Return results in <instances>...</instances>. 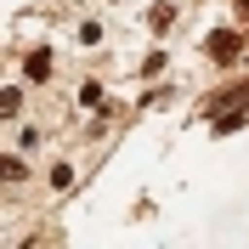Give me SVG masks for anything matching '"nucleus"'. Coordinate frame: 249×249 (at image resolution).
<instances>
[{
	"instance_id": "obj_1",
	"label": "nucleus",
	"mask_w": 249,
	"mask_h": 249,
	"mask_svg": "<svg viewBox=\"0 0 249 249\" xmlns=\"http://www.w3.org/2000/svg\"><path fill=\"white\" fill-rule=\"evenodd\" d=\"M23 74H29V79H51V51H46V46H40V51H29Z\"/></svg>"
},
{
	"instance_id": "obj_2",
	"label": "nucleus",
	"mask_w": 249,
	"mask_h": 249,
	"mask_svg": "<svg viewBox=\"0 0 249 249\" xmlns=\"http://www.w3.org/2000/svg\"><path fill=\"white\" fill-rule=\"evenodd\" d=\"M210 57H215V62L238 57V34H210Z\"/></svg>"
},
{
	"instance_id": "obj_3",
	"label": "nucleus",
	"mask_w": 249,
	"mask_h": 249,
	"mask_svg": "<svg viewBox=\"0 0 249 249\" xmlns=\"http://www.w3.org/2000/svg\"><path fill=\"white\" fill-rule=\"evenodd\" d=\"M170 0H159V6H153V12H147V29H153V34H164V29H170Z\"/></svg>"
},
{
	"instance_id": "obj_4",
	"label": "nucleus",
	"mask_w": 249,
	"mask_h": 249,
	"mask_svg": "<svg viewBox=\"0 0 249 249\" xmlns=\"http://www.w3.org/2000/svg\"><path fill=\"white\" fill-rule=\"evenodd\" d=\"M238 12H244V17H249V0H238Z\"/></svg>"
}]
</instances>
